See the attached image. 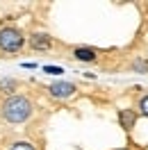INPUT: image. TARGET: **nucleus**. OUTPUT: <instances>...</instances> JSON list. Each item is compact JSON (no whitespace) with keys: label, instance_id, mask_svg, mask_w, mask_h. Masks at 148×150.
Here are the masks:
<instances>
[{"label":"nucleus","instance_id":"f257e3e1","mask_svg":"<svg viewBox=\"0 0 148 150\" xmlns=\"http://www.w3.org/2000/svg\"><path fill=\"white\" fill-rule=\"evenodd\" d=\"M0 114L7 123H14V125L25 123L32 116V103L25 96H9L0 107Z\"/></svg>","mask_w":148,"mask_h":150},{"label":"nucleus","instance_id":"f03ea898","mask_svg":"<svg viewBox=\"0 0 148 150\" xmlns=\"http://www.w3.org/2000/svg\"><path fill=\"white\" fill-rule=\"evenodd\" d=\"M25 43V37L16 28H2L0 30V50L5 52H18Z\"/></svg>","mask_w":148,"mask_h":150},{"label":"nucleus","instance_id":"7ed1b4c3","mask_svg":"<svg viewBox=\"0 0 148 150\" xmlns=\"http://www.w3.org/2000/svg\"><path fill=\"white\" fill-rule=\"evenodd\" d=\"M48 91H50V96L57 98V100H68V98L75 96L78 89H75L73 82H53V84L48 86Z\"/></svg>","mask_w":148,"mask_h":150},{"label":"nucleus","instance_id":"20e7f679","mask_svg":"<svg viewBox=\"0 0 148 150\" xmlns=\"http://www.w3.org/2000/svg\"><path fill=\"white\" fill-rule=\"evenodd\" d=\"M30 46L34 48V50H48V48L53 46V41L48 34H32L30 37Z\"/></svg>","mask_w":148,"mask_h":150},{"label":"nucleus","instance_id":"39448f33","mask_svg":"<svg viewBox=\"0 0 148 150\" xmlns=\"http://www.w3.org/2000/svg\"><path fill=\"white\" fill-rule=\"evenodd\" d=\"M73 57L78 59V62H96V50H93V48L80 46V48L73 50Z\"/></svg>","mask_w":148,"mask_h":150},{"label":"nucleus","instance_id":"423d86ee","mask_svg":"<svg viewBox=\"0 0 148 150\" xmlns=\"http://www.w3.org/2000/svg\"><path fill=\"white\" fill-rule=\"evenodd\" d=\"M119 118H121V123H123V127H125V130H132V125H134V118H137V114L132 112V109H121Z\"/></svg>","mask_w":148,"mask_h":150},{"label":"nucleus","instance_id":"0eeeda50","mask_svg":"<svg viewBox=\"0 0 148 150\" xmlns=\"http://www.w3.org/2000/svg\"><path fill=\"white\" fill-rule=\"evenodd\" d=\"M0 89H2L5 93H11V91L16 89V80H11V77H5V80H0Z\"/></svg>","mask_w":148,"mask_h":150},{"label":"nucleus","instance_id":"6e6552de","mask_svg":"<svg viewBox=\"0 0 148 150\" xmlns=\"http://www.w3.org/2000/svg\"><path fill=\"white\" fill-rule=\"evenodd\" d=\"M132 68H134L137 73H148V62L141 59V57H137V59L132 62Z\"/></svg>","mask_w":148,"mask_h":150},{"label":"nucleus","instance_id":"1a4fd4ad","mask_svg":"<svg viewBox=\"0 0 148 150\" xmlns=\"http://www.w3.org/2000/svg\"><path fill=\"white\" fill-rule=\"evenodd\" d=\"M9 150H34V146H32L30 141H16Z\"/></svg>","mask_w":148,"mask_h":150},{"label":"nucleus","instance_id":"9d476101","mask_svg":"<svg viewBox=\"0 0 148 150\" xmlns=\"http://www.w3.org/2000/svg\"><path fill=\"white\" fill-rule=\"evenodd\" d=\"M43 73H48V75H62V73H64V68H62V66H43Z\"/></svg>","mask_w":148,"mask_h":150},{"label":"nucleus","instance_id":"9b49d317","mask_svg":"<svg viewBox=\"0 0 148 150\" xmlns=\"http://www.w3.org/2000/svg\"><path fill=\"white\" fill-rule=\"evenodd\" d=\"M139 112L144 114V116H148V96L141 98V103H139Z\"/></svg>","mask_w":148,"mask_h":150}]
</instances>
